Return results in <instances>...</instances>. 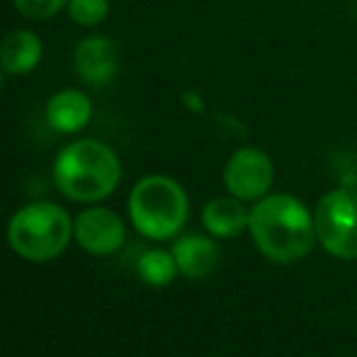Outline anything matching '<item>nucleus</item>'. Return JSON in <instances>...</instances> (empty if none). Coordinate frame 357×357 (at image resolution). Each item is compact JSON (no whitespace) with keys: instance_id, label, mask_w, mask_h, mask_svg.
<instances>
[{"instance_id":"nucleus-3","label":"nucleus","mask_w":357,"mask_h":357,"mask_svg":"<svg viewBox=\"0 0 357 357\" xmlns=\"http://www.w3.org/2000/svg\"><path fill=\"white\" fill-rule=\"evenodd\" d=\"M188 192L168 175H146L129 195V219L151 241H168L188 224Z\"/></svg>"},{"instance_id":"nucleus-5","label":"nucleus","mask_w":357,"mask_h":357,"mask_svg":"<svg viewBox=\"0 0 357 357\" xmlns=\"http://www.w3.org/2000/svg\"><path fill=\"white\" fill-rule=\"evenodd\" d=\"M316 241L340 260L357 258V190L338 188L319 199L314 212Z\"/></svg>"},{"instance_id":"nucleus-7","label":"nucleus","mask_w":357,"mask_h":357,"mask_svg":"<svg viewBox=\"0 0 357 357\" xmlns=\"http://www.w3.org/2000/svg\"><path fill=\"white\" fill-rule=\"evenodd\" d=\"M73 238L90 255H112L124 245L127 226L122 216L107 207L83 209L73 221Z\"/></svg>"},{"instance_id":"nucleus-15","label":"nucleus","mask_w":357,"mask_h":357,"mask_svg":"<svg viewBox=\"0 0 357 357\" xmlns=\"http://www.w3.org/2000/svg\"><path fill=\"white\" fill-rule=\"evenodd\" d=\"M15 10L22 17L34 20V22H44L59 15L68 5V0H13Z\"/></svg>"},{"instance_id":"nucleus-11","label":"nucleus","mask_w":357,"mask_h":357,"mask_svg":"<svg viewBox=\"0 0 357 357\" xmlns=\"http://www.w3.org/2000/svg\"><path fill=\"white\" fill-rule=\"evenodd\" d=\"M178 265V273L190 280H202L209 273H214L219 265V248L212 238L199 234L180 236L170 248Z\"/></svg>"},{"instance_id":"nucleus-8","label":"nucleus","mask_w":357,"mask_h":357,"mask_svg":"<svg viewBox=\"0 0 357 357\" xmlns=\"http://www.w3.org/2000/svg\"><path fill=\"white\" fill-rule=\"evenodd\" d=\"M73 68L88 85H107L119 71V52L112 39L102 34L83 37L73 49Z\"/></svg>"},{"instance_id":"nucleus-6","label":"nucleus","mask_w":357,"mask_h":357,"mask_svg":"<svg viewBox=\"0 0 357 357\" xmlns=\"http://www.w3.org/2000/svg\"><path fill=\"white\" fill-rule=\"evenodd\" d=\"M275 183L273 158L263 149L245 146L238 149L229 158L224 168V185L229 195L243 199V202H258L270 192Z\"/></svg>"},{"instance_id":"nucleus-4","label":"nucleus","mask_w":357,"mask_h":357,"mask_svg":"<svg viewBox=\"0 0 357 357\" xmlns=\"http://www.w3.org/2000/svg\"><path fill=\"white\" fill-rule=\"evenodd\" d=\"M73 238V219L54 202H32L8 221V243L20 258L32 263L54 260Z\"/></svg>"},{"instance_id":"nucleus-13","label":"nucleus","mask_w":357,"mask_h":357,"mask_svg":"<svg viewBox=\"0 0 357 357\" xmlns=\"http://www.w3.org/2000/svg\"><path fill=\"white\" fill-rule=\"evenodd\" d=\"M137 273L144 284L149 287H168L178 275V265H175L173 253L160 248H151L139 258Z\"/></svg>"},{"instance_id":"nucleus-16","label":"nucleus","mask_w":357,"mask_h":357,"mask_svg":"<svg viewBox=\"0 0 357 357\" xmlns=\"http://www.w3.org/2000/svg\"><path fill=\"white\" fill-rule=\"evenodd\" d=\"M0 88H3V68H0Z\"/></svg>"},{"instance_id":"nucleus-9","label":"nucleus","mask_w":357,"mask_h":357,"mask_svg":"<svg viewBox=\"0 0 357 357\" xmlns=\"http://www.w3.org/2000/svg\"><path fill=\"white\" fill-rule=\"evenodd\" d=\"M44 119L59 134H78L93 119V100L78 88H63L44 105Z\"/></svg>"},{"instance_id":"nucleus-10","label":"nucleus","mask_w":357,"mask_h":357,"mask_svg":"<svg viewBox=\"0 0 357 357\" xmlns=\"http://www.w3.org/2000/svg\"><path fill=\"white\" fill-rule=\"evenodd\" d=\"M44 44L32 29H13L0 42V68L8 75H27L42 63Z\"/></svg>"},{"instance_id":"nucleus-14","label":"nucleus","mask_w":357,"mask_h":357,"mask_svg":"<svg viewBox=\"0 0 357 357\" xmlns=\"http://www.w3.org/2000/svg\"><path fill=\"white\" fill-rule=\"evenodd\" d=\"M66 10L80 27H98L107 20L109 0H68Z\"/></svg>"},{"instance_id":"nucleus-1","label":"nucleus","mask_w":357,"mask_h":357,"mask_svg":"<svg viewBox=\"0 0 357 357\" xmlns=\"http://www.w3.org/2000/svg\"><path fill=\"white\" fill-rule=\"evenodd\" d=\"M248 231L258 250L275 263H296L316 243L314 214L294 195H265L250 209Z\"/></svg>"},{"instance_id":"nucleus-12","label":"nucleus","mask_w":357,"mask_h":357,"mask_svg":"<svg viewBox=\"0 0 357 357\" xmlns=\"http://www.w3.org/2000/svg\"><path fill=\"white\" fill-rule=\"evenodd\" d=\"M250 209H245V202L234 195L214 197L204 204L202 224L216 238H236L248 229Z\"/></svg>"},{"instance_id":"nucleus-2","label":"nucleus","mask_w":357,"mask_h":357,"mask_svg":"<svg viewBox=\"0 0 357 357\" xmlns=\"http://www.w3.org/2000/svg\"><path fill=\"white\" fill-rule=\"evenodd\" d=\"M119 180L122 163L117 153L98 139L66 144L54 160V183L73 202H102L117 190Z\"/></svg>"}]
</instances>
